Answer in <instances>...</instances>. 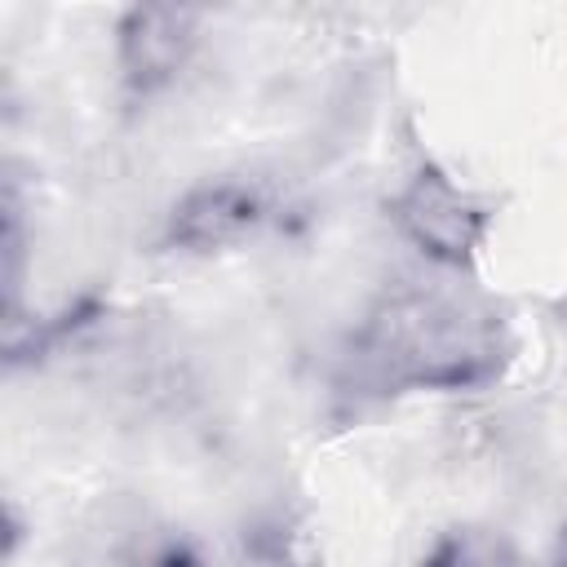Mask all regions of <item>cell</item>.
<instances>
[{
	"mask_svg": "<svg viewBox=\"0 0 567 567\" xmlns=\"http://www.w3.org/2000/svg\"><path fill=\"white\" fill-rule=\"evenodd\" d=\"M199 44V13L182 4H133L115 27V71L128 93L168 89Z\"/></svg>",
	"mask_w": 567,
	"mask_h": 567,
	"instance_id": "3",
	"label": "cell"
},
{
	"mask_svg": "<svg viewBox=\"0 0 567 567\" xmlns=\"http://www.w3.org/2000/svg\"><path fill=\"white\" fill-rule=\"evenodd\" d=\"M75 567H190V558L182 540L146 514H106L102 527L84 532Z\"/></svg>",
	"mask_w": 567,
	"mask_h": 567,
	"instance_id": "5",
	"label": "cell"
},
{
	"mask_svg": "<svg viewBox=\"0 0 567 567\" xmlns=\"http://www.w3.org/2000/svg\"><path fill=\"white\" fill-rule=\"evenodd\" d=\"M394 230L439 270H465L492 226V208L439 164H421L390 195Z\"/></svg>",
	"mask_w": 567,
	"mask_h": 567,
	"instance_id": "2",
	"label": "cell"
},
{
	"mask_svg": "<svg viewBox=\"0 0 567 567\" xmlns=\"http://www.w3.org/2000/svg\"><path fill=\"white\" fill-rule=\"evenodd\" d=\"M549 567H567V527H563V536H558V545H554V558H549Z\"/></svg>",
	"mask_w": 567,
	"mask_h": 567,
	"instance_id": "6",
	"label": "cell"
},
{
	"mask_svg": "<svg viewBox=\"0 0 567 567\" xmlns=\"http://www.w3.org/2000/svg\"><path fill=\"white\" fill-rule=\"evenodd\" d=\"M266 217V199L252 182L208 177L190 186L168 213V239L182 252H221L244 244Z\"/></svg>",
	"mask_w": 567,
	"mask_h": 567,
	"instance_id": "4",
	"label": "cell"
},
{
	"mask_svg": "<svg viewBox=\"0 0 567 567\" xmlns=\"http://www.w3.org/2000/svg\"><path fill=\"white\" fill-rule=\"evenodd\" d=\"M505 359L509 332L496 306L447 284H403L359 328V363L390 390H478Z\"/></svg>",
	"mask_w": 567,
	"mask_h": 567,
	"instance_id": "1",
	"label": "cell"
}]
</instances>
